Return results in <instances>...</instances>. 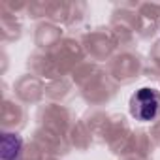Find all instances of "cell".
Here are the masks:
<instances>
[{
    "mask_svg": "<svg viewBox=\"0 0 160 160\" xmlns=\"http://www.w3.org/2000/svg\"><path fill=\"white\" fill-rule=\"evenodd\" d=\"M21 139L19 136H13V134H4L2 138V158L4 160H17L19 154H21Z\"/></svg>",
    "mask_w": 160,
    "mask_h": 160,
    "instance_id": "2",
    "label": "cell"
},
{
    "mask_svg": "<svg viewBox=\"0 0 160 160\" xmlns=\"http://www.w3.org/2000/svg\"><path fill=\"white\" fill-rule=\"evenodd\" d=\"M130 115L139 122H151L160 115V92L151 87H141L130 96Z\"/></svg>",
    "mask_w": 160,
    "mask_h": 160,
    "instance_id": "1",
    "label": "cell"
}]
</instances>
